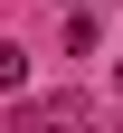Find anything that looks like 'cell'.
<instances>
[{
    "label": "cell",
    "mask_w": 123,
    "mask_h": 133,
    "mask_svg": "<svg viewBox=\"0 0 123 133\" xmlns=\"http://www.w3.org/2000/svg\"><path fill=\"white\" fill-rule=\"evenodd\" d=\"M66 124H85V105H76V95H38V105L19 114V133H66Z\"/></svg>",
    "instance_id": "6da1fadb"
},
{
    "label": "cell",
    "mask_w": 123,
    "mask_h": 133,
    "mask_svg": "<svg viewBox=\"0 0 123 133\" xmlns=\"http://www.w3.org/2000/svg\"><path fill=\"white\" fill-rule=\"evenodd\" d=\"M28 86V57H19V48H0V95H19Z\"/></svg>",
    "instance_id": "7a4b0ae2"
}]
</instances>
